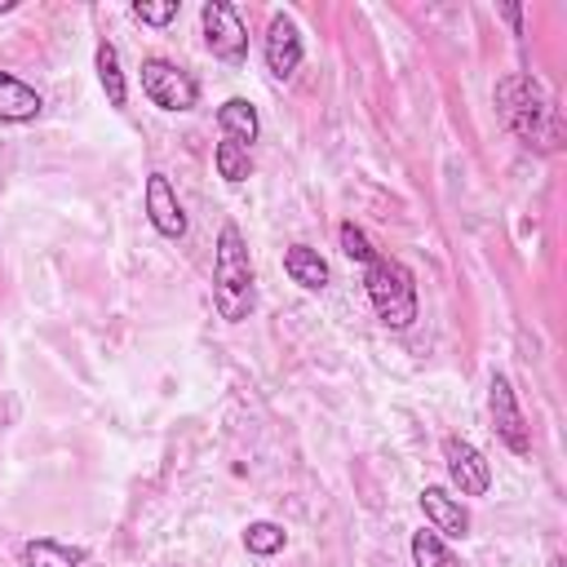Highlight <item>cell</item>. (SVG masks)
Returning a JSON list of instances; mask_svg holds the SVG:
<instances>
[{"label": "cell", "mask_w": 567, "mask_h": 567, "mask_svg": "<svg viewBox=\"0 0 567 567\" xmlns=\"http://www.w3.org/2000/svg\"><path fill=\"white\" fill-rule=\"evenodd\" d=\"M496 111L505 120V128L523 142V146H536V151H558L563 142V115L554 106V93L527 75V71H509L505 80H496Z\"/></svg>", "instance_id": "6da1fadb"}, {"label": "cell", "mask_w": 567, "mask_h": 567, "mask_svg": "<svg viewBox=\"0 0 567 567\" xmlns=\"http://www.w3.org/2000/svg\"><path fill=\"white\" fill-rule=\"evenodd\" d=\"M213 306L226 323H244L257 306V279H252V261H248V244L239 235L235 221L221 226L217 235V252H213Z\"/></svg>", "instance_id": "7a4b0ae2"}, {"label": "cell", "mask_w": 567, "mask_h": 567, "mask_svg": "<svg viewBox=\"0 0 567 567\" xmlns=\"http://www.w3.org/2000/svg\"><path fill=\"white\" fill-rule=\"evenodd\" d=\"M363 288H368V301L385 328H408L416 319V275L399 257L377 252L363 266Z\"/></svg>", "instance_id": "3957f363"}, {"label": "cell", "mask_w": 567, "mask_h": 567, "mask_svg": "<svg viewBox=\"0 0 567 567\" xmlns=\"http://www.w3.org/2000/svg\"><path fill=\"white\" fill-rule=\"evenodd\" d=\"M142 93L159 111H195V102H199L195 75L168 58H142Z\"/></svg>", "instance_id": "277c9868"}, {"label": "cell", "mask_w": 567, "mask_h": 567, "mask_svg": "<svg viewBox=\"0 0 567 567\" xmlns=\"http://www.w3.org/2000/svg\"><path fill=\"white\" fill-rule=\"evenodd\" d=\"M199 22H204V44H208L213 58H221V62H230V66H239V62L248 58V31H244L235 4H226V0H204Z\"/></svg>", "instance_id": "5b68a950"}, {"label": "cell", "mask_w": 567, "mask_h": 567, "mask_svg": "<svg viewBox=\"0 0 567 567\" xmlns=\"http://www.w3.org/2000/svg\"><path fill=\"white\" fill-rule=\"evenodd\" d=\"M487 408H492V430H496V439H501L514 456H527V452H532V434H527V421H523V412H518V399H514V385H509L505 372H492Z\"/></svg>", "instance_id": "8992f818"}, {"label": "cell", "mask_w": 567, "mask_h": 567, "mask_svg": "<svg viewBox=\"0 0 567 567\" xmlns=\"http://www.w3.org/2000/svg\"><path fill=\"white\" fill-rule=\"evenodd\" d=\"M443 465H447V478L461 496H487L492 487V465L483 461V452L470 443V439H443Z\"/></svg>", "instance_id": "52a82bcc"}, {"label": "cell", "mask_w": 567, "mask_h": 567, "mask_svg": "<svg viewBox=\"0 0 567 567\" xmlns=\"http://www.w3.org/2000/svg\"><path fill=\"white\" fill-rule=\"evenodd\" d=\"M142 199H146V217H151V226H155L164 239H182V235H186V208H182V199H177L168 173H151Z\"/></svg>", "instance_id": "ba28073f"}, {"label": "cell", "mask_w": 567, "mask_h": 567, "mask_svg": "<svg viewBox=\"0 0 567 567\" xmlns=\"http://www.w3.org/2000/svg\"><path fill=\"white\" fill-rule=\"evenodd\" d=\"M261 53H266V66H270L275 80H288V75L301 66V31H297V22H292L288 13H275V18H270Z\"/></svg>", "instance_id": "9c48e42d"}, {"label": "cell", "mask_w": 567, "mask_h": 567, "mask_svg": "<svg viewBox=\"0 0 567 567\" xmlns=\"http://www.w3.org/2000/svg\"><path fill=\"white\" fill-rule=\"evenodd\" d=\"M421 509H425V518H430V527L439 532V536H452V540H461V536H470V509L461 505V496H452L447 487H421Z\"/></svg>", "instance_id": "30bf717a"}, {"label": "cell", "mask_w": 567, "mask_h": 567, "mask_svg": "<svg viewBox=\"0 0 567 567\" xmlns=\"http://www.w3.org/2000/svg\"><path fill=\"white\" fill-rule=\"evenodd\" d=\"M44 111V97L40 89H31L27 80L0 71V124H27Z\"/></svg>", "instance_id": "8fae6325"}, {"label": "cell", "mask_w": 567, "mask_h": 567, "mask_svg": "<svg viewBox=\"0 0 567 567\" xmlns=\"http://www.w3.org/2000/svg\"><path fill=\"white\" fill-rule=\"evenodd\" d=\"M217 128H221V137H230V142H239V146L252 151V142H257V133H261L257 106H252L248 97H226V102L217 106Z\"/></svg>", "instance_id": "7c38bea8"}, {"label": "cell", "mask_w": 567, "mask_h": 567, "mask_svg": "<svg viewBox=\"0 0 567 567\" xmlns=\"http://www.w3.org/2000/svg\"><path fill=\"white\" fill-rule=\"evenodd\" d=\"M284 270H288V279L301 284L306 292H319V288L328 284V261H323L319 248H310V244L284 248Z\"/></svg>", "instance_id": "4fadbf2b"}, {"label": "cell", "mask_w": 567, "mask_h": 567, "mask_svg": "<svg viewBox=\"0 0 567 567\" xmlns=\"http://www.w3.org/2000/svg\"><path fill=\"white\" fill-rule=\"evenodd\" d=\"M84 549L80 545H62L53 536H35L22 545V567H80Z\"/></svg>", "instance_id": "5bb4252c"}, {"label": "cell", "mask_w": 567, "mask_h": 567, "mask_svg": "<svg viewBox=\"0 0 567 567\" xmlns=\"http://www.w3.org/2000/svg\"><path fill=\"white\" fill-rule=\"evenodd\" d=\"M93 62H97V80H102L106 102H111L115 111H124V102H128V84H124V71H120V49H115L111 40H102L97 53H93Z\"/></svg>", "instance_id": "9a60e30c"}, {"label": "cell", "mask_w": 567, "mask_h": 567, "mask_svg": "<svg viewBox=\"0 0 567 567\" xmlns=\"http://www.w3.org/2000/svg\"><path fill=\"white\" fill-rule=\"evenodd\" d=\"M213 164H217V177H226L230 186H239V182H248V177H252V151H248V146H239V142H230V137H221V142H217Z\"/></svg>", "instance_id": "2e32d148"}, {"label": "cell", "mask_w": 567, "mask_h": 567, "mask_svg": "<svg viewBox=\"0 0 567 567\" xmlns=\"http://www.w3.org/2000/svg\"><path fill=\"white\" fill-rule=\"evenodd\" d=\"M412 563H416V567H461L456 554L447 549V540H443L434 527L412 532Z\"/></svg>", "instance_id": "e0dca14e"}, {"label": "cell", "mask_w": 567, "mask_h": 567, "mask_svg": "<svg viewBox=\"0 0 567 567\" xmlns=\"http://www.w3.org/2000/svg\"><path fill=\"white\" fill-rule=\"evenodd\" d=\"M284 540H288V532L279 527V523H248V532H244V549L248 554H257V558H270V554H279L284 549Z\"/></svg>", "instance_id": "ac0fdd59"}, {"label": "cell", "mask_w": 567, "mask_h": 567, "mask_svg": "<svg viewBox=\"0 0 567 567\" xmlns=\"http://www.w3.org/2000/svg\"><path fill=\"white\" fill-rule=\"evenodd\" d=\"M337 239H341V252L350 257V261H359V266H368L372 257H377V248H372V239L354 226V221H341L337 226Z\"/></svg>", "instance_id": "d6986e66"}, {"label": "cell", "mask_w": 567, "mask_h": 567, "mask_svg": "<svg viewBox=\"0 0 567 567\" xmlns=\"http://www.w3.org/2000/svg\"><path fill=\"white\" fill-rule=\"evenodd\" d=\"M177 9H182L177 0H159V4L137 0V4H133V18H137V22H146V27H168V22L177 18Z\"/></svg>", "instance_id": "ffe728a7"}, {"label": "cell", "mask_w": 567, "mask_h": 567, "mask_svg": "<svg viewBox=\"0 0 567 567\" xmlns=\"http://www.w3.org/2000/svg\"><path fill=\"white\" fill-rule=\"evenodd\" d=\"M13 9V0H0V13H9Z\"/></svg>", "instance_id": "44dd1931"}]
</instances>
